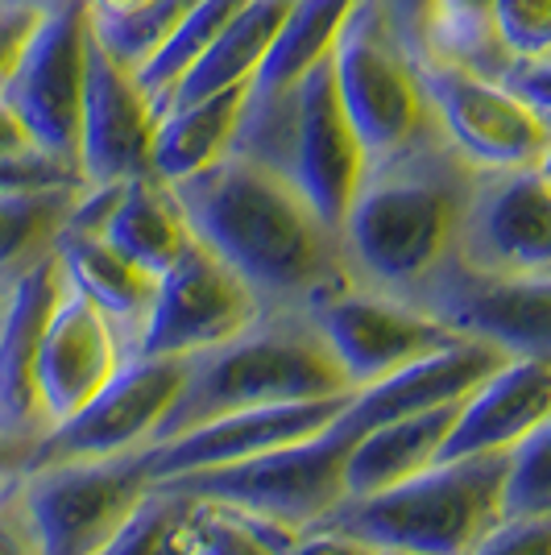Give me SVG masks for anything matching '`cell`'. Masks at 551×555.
<instances>
[{
	"instance_id": "cell-1",
	"label": "cell",
	"mask_w": 551,
	"mask_h": 555,
	"mask_svg": "<svg viewBox=\"0 0 551 555\" xmlns=\"http://www.w3.org/2000/svg\"><path fill=\"white\" fill-rule=\"evenodd\" d=\"M170 186L191 236L225 257L266 311H311L353 282L341 236L323 224L299 186L270 166L229 154Z\"/></svg>"
},
{
	"instance_id": "cell-2",
	"label": "cell",
	"mask_w": 551,
	"mask_h": 555,
	"mask_svg": "<svg viewBox=\"0 0 551 555\" xmlns=\"http://www.w3.org/2000/svg\"><path fill=\"white\" fill-rule=\"evenodd\" d=\"M473 166L439 129L373 158L341 220V254L357 286L407 295L457 254V229Z\"/></svg>"
},
{
	"instance_id": "cell-3",
	"label": "cell",
	"mask_w": 551,
	"mask_h": 555,
	"mask_svg": "<svg viewBox=\"0 0 551 555\" xmlns=\"http://www.w3.org/2000/svg\"><path fill=\"white\" fill-rule=\"evenodd\" d=\"M336 393L357 390L311 311H261L245 332L187 357L183 390L162 418L154 443L175 440L232 411L316 402Z\"/></svg>"
},
{
	"instance_id": "cell-4",
	"label": "cell",
	"mask_w": 551,
	"mask_h": 555,
	"mask_svg": "<svg viewBox=\"0 0 551 555\" xmlns=\"http://www.w3.org/2000/svg\"><path fill=\"white\" fill-rule=\"evenodd\" d=\"M510 452L432 464L390 489L345 498L311 531H341L377 552L469 555L502 522L498 493Z\"/></svg>"
},
{
	"instance_id": "cell-5",
	"label": "cell",
	"mask_w": 551,
	"mask_h": 555,
	"mask_svg": "<svg viewBox=\"0 0 551 555\" xmlns=\"http://www.w3.org/2000/svg\"><path fill=\"white\" fill-rule=\"evenodd\" d=\"M348 406L311 440L282 443V448L257 452V456L236 464L179 473V477H166L158 486L204 498V502H225V506L257 514V518L278 522L295 534L311 531L320 518H328L348 498L345 464L353 443L361 440V427L353 423Z\"/></svg>"
},
{
	"instance_id": "cell-6",
	"label": "cell",
	"mask_w": 551,
	"mask_h": 555,
	"mask_svg": "<svg viewBox=\"0 0 551 555\" xmlns=\"http://www.w3.org/2000/svg\"><path fill=\"white\" fill-rule=\"evenodd\" d=\"M332 79L369 163L411 145L436 129L423 100L414 59L394 38L390 22L373 0H357L332 47Z\"/></svg>"
},
{
	"instance_id": "cell-7",
	"label": "cell",
	"mask_w": 551,
	"mask_h": 555,
	"mask_svg": "<svg viewBox=\"0 0 551 555\" xmlns=\"http://www.w3.org/2000/svg\"><path fill=\"white\" fill-rule=\"evenodd\" d=\"M423 100L432 108L439 138L473 170L539 166L551 154V116L535 113L477 67L457 59H414Z\"/></svg>"
},
{
	"instance_id": "cell-8",
	"label": "cell",
	"mask_w": 551,
	"mask_h": 555,
	"mask_svg": "<svg viewBox=\"0 0 551 555\" xmlns=\"http://www.w3.org/2000/svg\"><path fill=\"white\" fill-rule=\"evenodd\" d=\"M398 299L452 336L498 345L514 361H551V274H489L452 254Z\"/></svg>"
},
{
	"instance_id": "cell-9",
	"label": "cell",
	"mask_w": 551,
	"mask_h": 555,
	"mask_svg": "<svg viewBox=\"0 0 551 555\" xmlns=\"http://www.w3.org/2000/svg\"><path fill=\"white\" fill-rule=\"evenodd\" d=\"M92 47L95 38L84 0H63L38 13L9 75L0 79V95L22 116L34 145L71 166L79 154V113Z\"/></svg>"
},
{
	"instance_id": "cell-10",
	"label": "cell",
	"mask_w": 551,
	"mask_h": 555,
	"mask_svg": "<svg viewBox=\"0 0 551 555\" xmlns=\"http://www.w3.org/2000/svg\"><path fill=\"white\" fill-rule=\"evenodd\" d=\"M150 448L108 456L29 468L22 477L25 509L42 555H100L150 489Z\"/></svg>"
},
{
	"instance_id": "cell-11",
	"label": "cell",
	"mask_w": 551,
	"mask_h": 555,
	"mask_svg": "<svg viewBox=\"0 0 551 555\" xmlns=\"http://www.w3.org/2000/svg\"><path fill=\"white\" fill-rule=\"evenodd\" d=\"M187 357H125L120 370L75 411L54 423L29 468L75 461H108L141 452L158 440V427L183 390Z\"/></svg>"
},
{
	"instance_id": "cell-12",
	"label": "cell",
	"mask_w": 551,
	"mask_h": 555,
	"mask_svg": "<svg viewBox=\"0 0 551 555\" xmlns=\"http://www.w3.org/2000/svg\"><path fill=\"white\" fill-rule=\"evenodd\" d=\"M261 311L266 307L249 282L191 236V245L158 274L154 311L133 357H191L245 332Z\"/></svg>"
},
{
	"instance_id": "cell-13",
	"label": "cell",
	"mask_w": 551,
	"mask_h": 555,
	"mask_svg": "<svg viewBox=\"0 0 551 555\" xmlns=\"http://www.w3.org/2000/svg\"><path fill=\"white\" fill-rule=\"evenodd\" d=\"M457 257L489 274H551L548 163L473 175L460 211Z\"/></svg>"
},
{
	"instance_id": "cell-14",
	"label": "cell",
	"mask_w": 551,
	"mask_h": 555,
	"mask_svg": "<svg viewBox=\"0 0 551 555\" xmlns=\"http://www.w3.org/2000/svg\"><path fill=\"white\" fill-rule=\"evenodd\" d=\"M311 320L320 324L323 340L336 352L353 390H366L373 382L407 370L419 357L460 340L444 324L414 311L411 302H402L398 295L357 286V282H348L345 291L316 302Z\"/></svg>"
},
{
	"instance_id": "cell-15",
	"label": "cell",
	"mask_w": 551,
	"mask_h": 555,
	"mask_svg": "<svg viewBox=\"0 0 551 555\" xmlns=\"http://www.w3.org/2000/svg\"><path fill=\"white\" fill-rule=\"evenodd\" d=\"M369 170V154L353 120H348L332 63L311 67L299 79V116H295V150H291V183L307 195L332 232H341L348 204Z\"/></svg>"
},
{
	"instance_id": "cell-16",
	"label": "cell",
	"mask_w": 551,
	"mask_h": 555,
	"mask_svg": "<svg viewBox=\"0 0 551 555\" xmlns=\"http://www.w3.org/2000/svg\"><path fill=\"white\" fill-rule=\"evenodd\" d=\"M154 129H158V108L138 88L133 70L92 47L84 113H79V154H75L84 186L125 183V179L150 175Z\"/></svg>"
},
{
	"instance_id": "cell-17",
	"label": "cell",
	"mask_w": 551,
	"mask_h": 555,
	"mask_svg": "<svg viewBox=\"0 0 551 555\" xmlns=\"http://www.w3.org/2000/svg\"><path fill=\"white\" fill-rule=\"evenodd\" d=\"M357 393H336V398H316V402H282V406H253V411H232L191 427L183 436L166 443H154L150 452V486L195 473V468H216V464L249 461L257 452H270L282 443H299L320 436L332 418L345 411Z\"/></svg>"
},
{
	"instance_id": "cell-18",
	"label": "cell",
	"mask_w": 551,
	"mask_h": 555,
	"mask_svg": "<svg viewBox=\"0 0 551 555\" xmlns=\"http://www.w3.org/2000/svg\"><path fill=\"white\" fill-rule=\"evenodd\" d=\"M120 361H125V348L108 320L67 286V295L54 307L38 340V361H34V382H38V398L50 427L75 415L120 370Z\"/></svg>"
},
{
	"instance_id": "cell-19",
	"label": "cell",
	"mask_w": 551,
	"mask_h": 555,
	"mask_svg": "<svg viewBox=\"0 0 551 555\" xmlns=\"http://www.w3.org/2000/svg\"><path fill=\"white\" fill-rule=\"evenodd\" d=\"M67 295V274L59 257H42L9 291L0 311V431H50V418L38 398L34 361L54 307Z\"/></svg>"
},
{
	"instance_id": "cell-20",
	"label": "cell",
	"mask_w": 551,
	"mask_h": 555,
	"mask_svg": "<svg viewBox=\"0 0 551 555\" xmlns=\"http://www.w3.org/2000/svg\"><path fill=\"white\" fill-rule=\"evenodd\" d=\"M514 357L502 352L498 345L485 340H464L457 345L436 348L427 357L411 361L407 370L390 373L382 382H373L366 390H357L348 415L353 423L369 431L377 423H390L402 415H419V411H436V406H452L464 402L473 390H482L494 373H502Z\"/></svg>"
},
{
	"instance_id": "cell-21",
	"label": "cell",
	"mask_w": 551,
	"mask_h": 555,
	"mask_svg": "<svg viewBox=\"0 0 551 555\" xmlns=\"http://www.w3.org/2000/svg\"><path fill=\"white\" fill-rule=\"evenodd\" d=\"M551 418V361H510L494 373L482 390H473L460 406L452 431L444 436L436 464L510 452L527 431Z\"/></svg>"
},
{
	"instance_id": "cell-22",
	"label": "cell",
	"mask_w": 551,
	"mask_h": 555,
	"mask_svg": "<svg viewBox=\"0 0 551 555\" xmlns=\"http://www.w3.org/2000/svg\"><path fill=\"white\" fill-rule=\"evenodd\" d=\"M54 257H59V266L67 274L71 291L92 302L116 332L125 357H133L141 332H145V320L154 311L158 274H150V270L133 266L125 254H116L100 232L71 229V224H63V232H59Z\"/></svg>"
},
{
	"instance_id": "cell-23",
	"label": "cell",
	"mask_w": 551,
	"mask_h": 555,
	"mask_svg": "<svg viewBox=\"0 0 551 555\" xmlns=\"http://www.w3.org/2000/svg\"><path fill=\"white\" fill-rule=\"evenodd\" d=\"M100 236L133 266L162 274L191 245V224H187L175 186L162 183L158 175H138L116 186V199L100 224Z\"/></svg>"
},
{
	"instance_id": "cell-24",
	"label": "cell",
	"mask_w": 551,
	"mask_h": 555,
	"mask_svg": "<svg viewBox=\"0 0 551 555\" xmlns=\"http://www.w3.org/2000/svg\"><path fill=\"white\" fill-rule=\"evenodd\" d=\"M460 406L464 402L390 418V423H377V427L361 431V440L353 443L345 464L348 498H366V493H377V489H390L398 481L414 477V473L432 468L439 443L457 423Z\"/></svg>"
},
{
	"instance_id": "cell-25",
	"label": "cell",
	"mask_w": 551,
	"mask_h": 555,
	"mask_svg": "<svg viewBox=\"0 0 551 555\" xmlns=\"http://www.w3.org/2000/svg\"><path fill=\"white\" fill-rule=\"evenodd\" d=\"M245 88H229V92H212L162 108L158 129H154L150 175H158L162 183H183L191 175L216 166L220 158H229Z\"/></svg>"
},
{
	"instance_id": "cell-26",
	"label": "cell",
	"mask_w": 551,
	"mask_h": 555,
	"mask_svg": "<svg viewBox=\"0 0 551 555\" xmlns=\"http://www.w3.org/2000/svg\"><path fill=\"white\" fill-rule=\"evenodd\" d=\"M286 4L291 0H245L229 22H225V29L216 34V42L204 50V59L179 79V88L170 92L166 108L170 104H187V100H200V95H212V92L245 88L253 75H257V67H261L266 50H270V38H274Z\"/></svg>"
},
{
	"instance_id": "cell-27",
	"label": "cell",
	"mask_w": 551,
	"mask_h": 555,
	"mask_svg": "<svg viewBox=\"0 0 551 555\" xmlns=\"http://www.w3.org/2000/svg\"><path fill=\"white\" fill-rule=\"evenodd\" d=\"M84 186H47V191H0V291L9 295L67 224Z\"/></svg>"
},
{
	"instance_id": "cell-28",
	"label": "cell",
	"mask_w": 551,
	"mask_h": 555,
	"mask_svg": "<svg viewBox=\"0 0 551 555\" xmlns=\"http://www.w3.org/2000/svg\"><path fill=\"white\" fill-rule=\"evenodd\" d=\"M353 4L357 0H291L261 67L249 79L253 88H291L311 67L328 63Z\"/></svg>"
},
{
	"instance_id": "cell-29",
	"label": "cell",
	"mask_w": 551,
	"mask_h": 555,
	"mask_svg": "<svg viewBox=\"0 0 551 555\" xmlns=\"http://www.w3.org/2000/svg\"><path fill=\"white\" fill-rule=\"evenodd\" d=\"M200 514H204V498H191V493L154 481L100 555H195L200 552Z\"/></svg>"
},
{
	"instance_id": "cell-30",
	"label": "cell",
	"mask_w": 551,
	"mask_h": 555,
	"mask_svg": "<svg viewBox=\"0 0 551 555\" xmlns=\"http://www.w3.org/2000/svg\"><path fill=\"white\" fill-rule=\"evenodd\" d=\"M241 4H245V0H195L183 17L175 22V29L162 38L158 47L150 50V59H145L141 67H133L138 88L150 95V104H154L158 113L166 108L170 92L179 88V79L204 59V50L216 42V34L225 29V22H229Z\"/></svg>"
},
{
	"instance_id": "cell-31",
	"label": "cell",
	"mask_w": 551,
	"mask_h": 555,
	"mask_svg": "<svg viewBox=\"0 0 551 555\" xmlns=\"http://www.w3.org/2000/svg\"><path fill=\"white\" fill-rule=\"evenodd\" d=\"M195 0H84L92 38L120 67H141Z\"/></svg>"
},
{
	"instance_id": "cell-32",
	"label": "cell",
	"mask_w": 551,
	"mask_h": 555,
	"mask_svg": "<svg viewBox=\"0 0 551 555\" xmlns=\"http://www.w3.org/2000/svg\"><path fill=\"white\" fill-rule=\"evenodd\" d=\"M427 54L457 59L464 67L485 75L502 67L505 54L489 34V0H432V25H427ZM423 54V59H427Z\"/></svg>"
},
{
	"instance_id": "cell-33",
	"label": "cell",
	"mask_w": 551,
	"mask_h": 555,
	"mask_svg": "<svg viewBox=\"0 0 551 555\" xmlns=\"http://www.w3.org/2000/svg\"><path fill=\"white\" fill-rule=\"evenodd\" d=\"M498 514H502V522L505 518L551 514V418L510 448L502 493H498Z\"/></svg>"
},
{
	"instance_id": "cell-34",
	"label": "cell",
	"mask_w": 551,
	"mask_h": 555,
	"mask_svg": "<svg viewBox=\"0 0 551 555\" xmlns=\"http://www.w3.org/2000/svg\"><path fill=\"white\" fill-rule=\"evenodd\" d=\"M299 534L225 502H204L195 555H286Z\"/></svg>"
},
{
	"instance_id": "cell-35",
	"label": "cell",
	"mask_w": 551,
	"mask_h": 555,
	"mask_svg": "<svg viewBox=\"0 0 551 555\" xmlns=\"http://www.w3.org/2000/svg\"><path fill=\"white\" fill-rule=\"evenodd\" d=\"M489 34L505 54L548 59L551 0H489Z\"/></svg>"
},
{
	"instance_id": "cell-36",
	"label": "cell",
	"mask_w": 551,
	"mask_h": 555,
	"mask_svg": "<svg viewBox=\"0 0 551 555\" xmlns=\"http://www.w3.org/2000/svg\"><path fill=\"white\" fill-rule=\"evenodd\" d=\"M47 186H84V179L71 163L42 150L0 158V191H47Z\"/></svg>"
},
{
	"instance_id": "cell-37",
	"label": "cell",
	"mask_w": 551,
	"mask_h": 555,
	"mask_svg": "<svg viewBox=\"0 0 551 555\" xmlns=\"http://www.w3.org/2000/svg\"><path fill=\"white\" fill-rule=\"evenodd\" d=\"M469 555H551V514L505 518Z\"/></svg>"
},
{
	"instance_id": "cell-38",
	"label": "cell",
	"mask_w": 551,
	"mask_h": 555,
	"mask_svg": "<svg viewBox=\"0 0 551 555\" xmlns=\"http://www.w3.org/2000/svg\"><path fill=\"white\" fill-rule=\"evenodd\" d=\"M494 79L502 83L510 95H518L535 113L551 116V54L548 59H518L510 54L502 67L494 70Z\"/></svg>"
},
{
	"instance_id": "cell-39",
	"label": "cell",
	"mask_w": 551,
	"mask_h": 555,
	"mask_svg": "<svg viewBox=\"0 0 551 555\" xmlns=\"http://www.w3.org/2000/svg\"><path fill=\"white\" fill-rule=\"evenodd\" d=\"M0 555H42L34 518L25 509L22 477L0 489Z\"/></svg>"
},
{
	"instance_id": "cell-40",
	"label": "cell",
	"mask_w": 551,
	"mask_h": 555,
	"mask_svg": "<svg viewBox=\"0 0 551 555\" xmlns=\"http://www.w3.org/2000/svg\"><path fill=\"white\" fill-rule=\"evenodd\" d=\"M382 17L390 22L394 38L411 59L427 54V25H432V0H373Z\"/></svg>"
},
{
	"instance_id": "cell-41",
	"label": "cell",
	"mask_w": 551,
	"mask_h": 555,
	"mask_svg": "<svg viewBox=\"0 0 551 555\" xmlns=\"http://www.w3.org/2000/svg\"><path fill=\"white\" fill-rule=\"evenodd\" d=\"M47 431H0V489L29 473V461L38 452Z\"/></svg>"
},
{
	"instance_id": "cell-42",
	"label": "cell",
	"mask_w": 551,
	"mask_h": 555,
	"mask_svg": "<svg viewBox=\"0 0 551 555\" xmlns=\"http://www.w3.org/2000/svg\"><path fill=\"white\" fill-rule=\"evenodd\" d=\"M34 22H38V9H22V4H4L0 9V79L9 75L17 50H22V42L29 38V29H34Z\"/></svg>"
},
{
	"instance_id": "cell-43",
	"label": "cell",
	"mask_w": 551,
	"mask_h": 555,
	"mask_svg": "<svg viewBox=\"0 0 551 555\" xmlns=\"http://www.w3.org/2000/svg\"><path fill=\"white\" fill-rule=\"evenodd\" d=\"M286 555H377V547H369L361 539H348L341 531H303Z\"/></svg>"
},
{
	"instance_id": "cell-44",
	"label": "cell",
	"mask_w": 551,
	"mask_h": 555,
	"mask_svg": "<svg viewBox=\"0 0 551 555\" xmlns=\"http://www.w3.org/2000/svg\"><path fill=\"white\" fill-rule=\"evenodd\" d=\"M38 145L29 138V129L22 125V116L9 108V100L0 95V158H13V154H34ZM47 154V150H42Z\"/></svg>"
},
{
	"instance_id": "cell-45",
	"label": "cell",
	"mask_w": 551,
	"mask_h": 555,
	"mask_svg": "<svg viewBox=\"0 0 551 555\" xmlns=\"http://www.w3.org/2000/svg\"><path fill=\"white\" fill-rule=\"evenodd\" d=\"M4 4H22V9H54V4H63V0H4Z\"/></svg>"
},
{
	"instance_id": "cell-46",
	"label": "cell",
	"mask_w": 551,
	"mask_h": 555,
	"mask_svg": "<svg viewBox=\"0 0 551 555\" xmlns=\"http://www.w3.org/2000/svg\"><path fill=\"white\" fill-rule=\"evenodd\" d=\"M4 302H9V295H4V291H0V311H4Z\"/></svg>"
},
{
	"instance_id": "cell-47",
	"label": "cell",
	"mask_w": 551,
	"mask_h": 555,
	"mask_svg": "<svg viewBox=\"0 0 551 555\" xmlns=\"http://www.w3.org/2000/svg\"><path fill=\"white\" fill-rule=\"evenodd\" d=\"M377 555H414V552H377Z\"/></svg>"
},
{
	"instance_id": "cell-48",
	"label": "cell",
	"mask_w": 551,
	"mask_h": 555,
	"mask_svg": "<svg viewBox=\"0 0 551 555\" xmlns=\"http://www.w3.org/2000/svg\"><path fill=\"white\" fill-rule=\"evenodd\" d=\"M0 9H4V0H0Z\"/></svg>"
}]
</instances>
